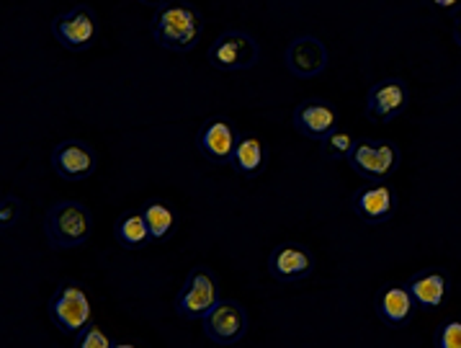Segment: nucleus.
Segmentation results:
<instances>
[{"mask_svg":"<svg viewBox=\"0 0 461 348\" xmlns=\"http://www.w3.org/2000/svg\"><path fill=\"white\" fill-rule=\"evenodd\" d=\"M21 212H23V204H21L19 197L5 194L0 199V227H3V233H8V230H14L19 224Z\"/></svg>","mask_w":461,"mask_h":348,"instance_id":"nucleus-24","label":"nucleus"},{"mask_svg":"<svg viewBox=\"0 0 461 348\" xmlns=\"http://www.w3.org/2000/svg\"><path fill=\"white\" fill-rule=\"evenodd\" d=\"M221 299L220 279L209 266H194L185 274L181 289L176 294L173 310L184 320H203L212 307H217Z\"/></svg>","mask_w":461,"mask_h":348,"instance_id":"nucleus-4","label":"nucleus"},{"mask_svg":"<svg viewBox=\"0 0 461 348\" xmlns=\"http://www.w3.org/2000/svg\"><path fill=\"white\" fill-rule=\"evenodd\" d=\"M410 106V88L402 78H384L379 83H374L366 93V106L364 116L371 124L382 127L392 124L397 116H402Z\"/></svg>","mask_w":461,"mask_h":348,"instance_id":"nucleus-9","label":"nucleus"},{"mask_svg":"<svg viewBox=\"0 0 461 348\" xmlns=\"http://www.w3.org/2000/svg\"><path fill=\"white\" fill-rule=\"evenodd\" d=\"M454 41L461 47V8H459V14L454 16Z\"/></svg>","mask_w":461,"mask_h":348,"instance_id":"nucleus-26","label":"nucleus"},{"mask_svg":"<svg viewBox=\"0 0 461 348\" xmlns=\"http://www.w3.org/2000/svg\"><path fill=\"white\" fill-rule=\"evenodd\" d=\"M206 60L220 73H242L258 65L260 44L248 32L227 29L212 41V47L206 50Z\"/></svg>","mask_w":461,"mask_h":348,"instance_id":"nucleus-6","label":"nucleus"},{"mask_svg":"<svg viewBox=\"0 0 461 348\" xmlns=\"http://www.w3.org/2000/svg\"><path fill=\"white\" fill-rule=\"evenodd\" d=\"M328 62H330L328 44L322 39L312 37V34L296 37L284 52L286 70L299 80H312L317 75H322L328 70Z\"/></svg>","mask_w":461,"mask_h":348,"instance_id":"nucleus-14","label":"nucleus"},{"mask_svg":"<svg viewBox=\"0 0 461 348\" xmlns=\"http://www.w3.org/2000/svg\"><path fill=\"white\" fill-rule=\"evenodd\" d=\"M374 312H376L382 325L392 330H402L412 323L418 305H415L405 281H387L374 294Z\"/></svg>","mask_w":461,"mask_h":348,"instance_id":"nucleus-13","label":"nucleus"},{"mask_svg":"<svg viewBox=\"0 0 461 348\" xmlns=\"http://www.w3.org/2000/svg\"><path fill=\"white\" fill-rule=\"evenodd\" d=\"M113 348H148V346H140V343H130V341H124V343H113Z\"/></svg>","mask_w":461,"mask_h":348,"instance_id":"nucleus-28","label":"nucleus"},{"mask_svg":"<svg viewBox=\"0 0 461 348\" xmlns=\"http://www.w3.org/2000/svg\"><path fill=\"white\" fill-rule=\"evenodd\" d=\"M405 284L420 312L441 310L451 294V274L438 266L415 271L410 279H405Z\"/></svg>","mask_w":461,"mask_h":348,"instance_id":"nucleus-17","label":"nucleus"},{"mask_svg":"<svg viewBox=\"0 0 461 348\" xmlns=\"http://www.w3.org/2000/svg\"><path fill=\"white\" fill-rule=\"evenodd\" d=\"M346 163L364 181H389L402 165V150L392 140H358Z\"/></svg>","mask_w":461,"mask_h":348,"instance_id":"nucleus-5","label":"nucleus"},{"mask_svg":"<svg viewBox=\"0 0 461 348\" xmlns=\"http://www.w3.org/2000/svg\"><path fill=\"white\" fill-rule=\"evenodd\" d=\"M149 34L166 52L188 55L203 34V14L188 0H167L149 21Z\"/></svg>","mask_w":461,"mask_h":348,"instance_id":"nucleus-1","label":"nucleus"},{"mask_svg":"<svg viewBox=\"0 0 461 348\" xmlns=\"http://www.w3.org/2000/svg\"><path fill=\"white\" fill-rule=\"evenodd\" d=\"M140 3H142V5H152V8H155V11H158V8H160V5H166L167 0H140Z\"/></svg>","mask_w":461,"mask_h":348,"instance_id":"nucleus-27","label":"nucleus"},{"mask_svg":"<svg viewBox=\"0 0 461 348\" xmlns=\"http://www.w3.org/2000/svg\"><path fill=\"white\" fill-rule=\"evenodd\" d=\"M238 137H240L238 129L227 116H212L199 127L196 150L202 152L203 160H209L212 165H230Z\"/></svg>","mask_w":461,"mask_h":348,"instance_id":"nucleus-15","label":"nucleus"},{"mask_svg":"<svg viewBox=\"0 0 461 348\" xmlns=\"http://www.w3.org/2000/svg\"><path fill=\"white\" fill-rule=\"evenodd\" d=\"M113 238L122 248L127 251H142L148 248L152 238H149L148 222L142 217V209H127L122 212L116 222H113Z\"/></svg>","mask_w":461,"mask_h":348,"instance_id":"nucleus-19","label":"nucleus"},{"mask_svg":"<svg viewBox=\"0 0 461 348\" xmlns=\"http://www.w3.org/2000/svg\"><path fill=\"white\" fill-rule=\"evenodd\" d=\"M52 170L62 181L70 184H80L86 179H91L98 168V155L88 142L83 140H62L59 145H55L52 155H50Z\"/></svg>","mask_w":461,"mask_h":348,"instance_id":"nucleus-12","label":"nucleus"},{"mask_svg":"<svg viewBox=\"0 0 461 348\" xmlns=\"http://www.w3.org/2000/svg\"><path fill=\"white\" fill-rule=\"evenodd\" d=\"M292 124L296 134H302L304 140L322 142L325 137H330L335 129H340V116L338 109L325 98H307L302 101L292 114Z\"/></svg>","mask_w":461,"mask_h":348,"instance_id":"nucleus-16","label":"nucleus"},{"mask_svg":"<svg viewBox=\"0 0 461 348\" xmlns=\"http://www.w3.org/2000/svg\"><path fill=\"white\" fill-rule=\"evenodd\" d=\"M47 315L52 320L59 333L65 335H77L83 330L93 325V302L88 289L75 281V279H65L57 284V289L47 302Z\"/></svg>","mask_w":461,"mask_h":348,"instance_id":"nucleus-3","label":"nucleus"},{"mask_svg":"<svg viewBox=\"0 0 461 348\" xmlns=\"http://www.w3.org/2000/svg\"><path fill=\"white\" fill-rule=\"evenodd\" d=\"M73 348H113V341L109 338V333L101 325H88L83 333L75 335Z\"/></svg>","mask_w":461,"mask_h":348,"instance_id":"nucleus-23","label":"nucleus"},{"mask_svg":"<svg viewBox=\"0 0 461 348\" xmlns=\"http://www.w3.org/2000/svg\"><path fill=\"white\" fill-rule=\"evenodd\" d=\"M93 235V215L80 202H55L44 215V238L52 251H75Z\"/></svg>","mask_w":461,"mask_h":348,"instance_id":"nucleus-2","label":"nucleus"},{"mask_svg":"<svg viewBox=\"0 0 461 348\" xmlns=\"http://www.w3.org/2000/svg\"><path fill=\"white\" fill-rule=\"evenodd\" d=\"M353 215L364 224H387L397 217L400 212V197L397 188L389 181H366L364 186H358L351 197Z\"/></svg>","mask_w":461,"mask_h":348,"instance_id":"nucleus-8","label":"nucleus"},{"mask_svg":"<svg viewBox=\"0 0 461 348\" xmlns=\"http://www.w3.org/2000/svg\"><path fill=\"white\" fill-rule=\"evenodd\" d=\"M433 5H438L443 11H454V8H459L461 0H430Z\"/></svg>","mask_w":461,"mask_h":348,"instance_id":"nucleus-25","label":"nucleus"},{"mask_svg":"<svg viewBox=\"0 0 461 348\" xmlns=\"http://www.w3.org/2000/svg\"><path fill=\"white\" fill-rule=\"evenodd\" d=\"M356 142H358V137H356L353 132H348V129H335L330 137H325V140L320 142V152H322L325 160H332V163L348 160Z\"/></svg>","mask_w":461,"mask_h":348,"instance_id":"nucleus-21","label":"nucleus"},{"mask_svg":"<svg viewBox=\"0 0 461 348\" xmlns=\"http://www.w3.org/2000/svg\"><path fill=\"white\" fill-rule=\"evenodd\" d=\"M433 348H461V317H446L433 333Z\"/></svg>","mask_w":461,"mask_h":348,"instance_id":"nucleus-22","label":"nucleus"},{"mask_svg":"<svg viewBox=\"0 0 461 348\" xmlns=\"http://www.w3.org/2000/svg\"><path fill=\"white\" fill-rule=\"evenodd\" d=\"M55 41L68 52H86L98 41L101 23L91 5H75L50 23Z\"/></svg>","mask_w":461,"mask_h":348,"instance_id":"nucleus-7","label":"nucleus"},{"mask_svg":"<svg viewBox=\"0 0 461 348\" xmlns=\"http://www.w3.org/2000/svg\"><path fill=\"white\" fill-rule=\"evenodd\" d=\"M314 266V253L299 240L278 243L268 256V274L278 284H299L312 276Z\"/></svg>","mask_w":461,"mask_h":348,"instance_id":"nucleus-11","label":"nucleus"},{"mask_svg":"<svg viewBox=\"0 0 461 348\" xmlns=\"http://www.w3.org/2000/svg\"><path fill=\"white\" fill-rule=\"evenodd\" d=\"M142 217L148 222L149 238L152 243H167L178 230V212L166 199H149L142 204Z\"/></svg>","mask_w":461,"mask_h":348,"instance_id":"nucleus-20","label":"nucleus"},{"mask_svg":"<svg viewBox=\"0 0 461 348\" xmlns=\"http://www.w3.org/2000/svg\"><path fill=\"white\" fill-rule=\"evenodd\" d=\"M248 310L235 299H220L217 307H212L202 320V330L209 343L214 346H235L248 333Z\"/></svg>","mask_w":461,"mask_h":348,"instance_id":"nucleus-10","label":"nucleus"},{"mask_svg":"<svg viewBox=\"0 0 461 348\" xmlns=\"http://www.w3.org/2000/svg\"><path fill=\"white\" fill-rule=\"evenodd\" d=\"M230 165L240 179H248V181L263 176V170L268 168V145H266V140L256 132H240Z\"/></svg>","mask_w":461,"mask_h":348,"instance_id":"nucleus-18","label":"nucleus"}]
</instances>
